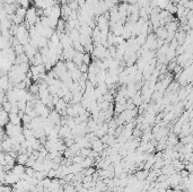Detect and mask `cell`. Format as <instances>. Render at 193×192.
I'll list each match as a JSON object with an SVG mask.
<instances>
[{
    "label": "cell",
    "instance_id": "cell-1",
    "mask_svg": "<svg viewBox=\"0 0 193 192\" xmlns=\"http://www.w3.org/2000/svg\"><path fill=\"white\" fill-rule=\"evenodd\" d=\"M9 122L15 125H20L23 120L20 118V115H18V113H9Z\"/></svg>",
    "mask_w": 193,
    "mask_h": 192
},
{
    "label": "cell",
    "instance_id": "cell-2",
    "mask_svg": "<svg viewBox=\"0 0 193 192\" xmlns=\"http://www.w3.org/2000/svg\"><path fill=\"white\" fill-rule=\"evenodd\" d=\"M12 173H15L16 175H18V176L22 179V176H23V175L25 174V172H26V169L24 167V165L18 164V165H15V166L12 167Z\"/></svg>",
    "mask_w": 193,
    "mask_h": 192
},
{
    "label": "cell",
    "instance_id": "cell-3",
    "mask_svg": "<svg viewBox=\"0 0 193 192\" xmlns=\"http://www.w3.org/2000/svg\"><path fill=\"white\" fill-rule=\"evenodd\" d=\"M16 160L18 162V164H22V165H26L27 162L29 160V154H19L18 157L16 158Z\"/></svg>",
    "mask_w": 193,
    "mask_h": 192
},
{
    "label": "cell",
    "instance_id": "cell-4",
    "mask_svg": "<svg viewBox=\"0 0 193 192\" xmlns=\"http://www.w3.org/2000/svg\"><path fill=\"white\" fill-rule=\"evenodd\" d=\"M166 10L172 14H177V6H175L173 2H168V5L166 6Z\"/></svg>",
    "mask_w": 193,
    "mask_h": 192
},
{
    "label": "cell",
    "instance_id": "cell-5",
    "mask_svg": "<svg viewBox=\"0 0 193 192\" xmlns=\"http://www.w3.org/2000/svg\"><path fill=\"white\" fill-rule=\"evenodd\" d=\"M2 108H4L6 112L10 113L12 112V103L9 101H5L2 103Z\"/></svg>",
    "mask_w": 193,
    "mask_h": 192
},
{
    "label": "cell",
    "instance_id": "cell-6",
    "mask_svg": "<svg viewBox=\"0 0 193 192\" xmlns=\"http://www.w3.org/2000/svg\"><path fill=\"white\" fill-rule=\"evenodd\" d=\"M83 62H84L85 64H87V66L91 64V54H89V53H85V54H84V60H83Z\"/></svg>",
    "mask_w": 193,
    "mask_h": 192
},
{
    "label": "cell",
    "instance_id": "cell-7",
    "mask_svg": "<svg viewBox=\"0 0 193 192\" xmlns=\"http://www.w3.org/2000/svg\"><path fill=\"white\" fill-rule=\"evenodd\" d=\"M137 176H138L139 180H143V179L148 177V172L147 171H146V172H139V173L137 174Z\"/></svg>",
    "mask_w": 193,
    "mask_h": 192
},
{
    "label": "cell",
    "instance_id": "cell-8",
    "mask_svg": "<svg viewBox=\"0 0 193 192\" xmlns=\"http://www.w3.org/2000/svg\"><path fill=\"white\" fill-rule=\"evenodd\" d=\"M12 188L9 186V184H4L1 186V192H12Z\"/></svg>",
    "mask_w": 193,
    "mask_h": 192
},
{
    "label": "cell",
    "instance_id": "cell-9",
    "mask_svg": "<svg viewBox=\"0 0 193 192\" xmlns=\"http://www.w3.org/2000/svg\"><path fill=\"white\" fill-rule=\"evenodd\" d=\"M19 5L24 7V8H26V9H29V0H20L19 1Z\"/></svg>",
    "mask_w": 193,
    "mask_h": 192
},
{
    "label": "cell",
    "instance_id": "cell-10",
    "mask_svg": "<svg viewBox=\"0 0 193 192\" xmlns=\"http://www.w3.org/2000/svg\"><path fill=\"white\" fill-rule=\"evenodd\" d=\"M4 1H5L6 4H9V5H12V4H14V2L16 1V0H4Z\"/></svg>",
    "mask_w": 193,
    "mask_h": 192
},
{
    "label": "cell",
    "instance_id": "cell-11",
    "mask_svg": "<svg viewBox=\"0 0 193 192\" xmlns=\"http://www.w3.org/2000/svg\"><path fill=\"white\" fill-rule=\"evenodd\" d=\"M39 192H46L45 190H42V191H39Z\"/></svg>",
    "mask_w": 193,
    "mask_h": 192
}]
</instances>
